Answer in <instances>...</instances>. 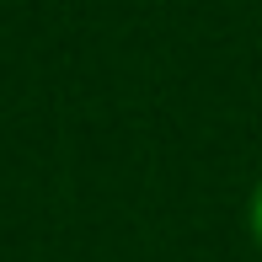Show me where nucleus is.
Returning a JSON list of instances; mask_svg holds the SVG:
<instances>
[{
  "label": "nucleus",
  "mask_w": 262,
  "mask_h": 262,
  "mask_svg": "<svg viewBox=\"0 0 262 262\" xmlns=\"http://www.w3.org/2000/svg\"><path fill=\"white\" fill-rule=\"evenodd\" d=\"M246 235H252V246L262 252V177H257L252 198H246Z\"/></svg>",
  "instance_id": "1"
}]
</instances>
